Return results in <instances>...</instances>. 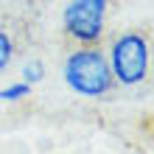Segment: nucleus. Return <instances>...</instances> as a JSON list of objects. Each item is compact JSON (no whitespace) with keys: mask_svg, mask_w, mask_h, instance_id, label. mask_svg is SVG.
Wrapping results in <instances>:
<instances>
[{"mask_svg":"<svg viewBox=\"0 0 154 154\" xmlns=\"http://www.w3.org/2000/svg\"><path fill=\"white\" fill-rule=\"evenodd\" d=\"M65 81L70 90H76L79 95L98 98L112 90V67L109 59L101 53V48L95 45H84V48L73 51L65 62Z\"/></svg>","mask_w":154,"mask_h":154,"instance_id":"obj_1","label":"nucleus"},{"mask_svg":"<svg viewBox=\"0 0 154 154\" xmlns=\"http://www.w3.org/2000/svg\"><path fill=\"white\" fill-rule=\"evenodd\" d=\"M109 67L115 81H121L126 87L140 84L149 76V62H151V51H149V37L143 31H126L112 42L109 51Z\"/></svg>","mask_w":154,"mask_h":154,"instance_id":"obj_2","label":"nucleus"},{"mask_svg":"<svg viewBox=\"0 0 154 154\" xmlns=\"http://www.w3.org/2000/svg\"><path fill=\"white\" fill-rule=\"evenodd\" d=\"M106 0H70L62 14L65 31L81 45H95L104 34Z\"/></svg>","mask_w":154,"mask_h":154,"instance_id":"obj_3","label":"nucleus"},{"mask_svg":"<svg viewBox=\"0 0 154 154\" xmlns=\"http://www.w3.org/2000/svg\"><path fill=\"white\" fill-rule=\"evenodd\" d=\"M11 53H14V45H11V37L0 28V73L8 67V62H11Z\"/></svg>","mask_w":154,"mask_h":154,"instance_id":"obj_4","label":"nucleus"},{"mask_svg":"<svg viewBox=\"0 0 154 154\" xmlns=\"http://www.w3.org/2000/svg\"><path fill=\"white\" fill-rule=\"evenodd\" d=\"M23 76H25V84H37V81L45 76V67H42V62H28V65L23 67Z\"/></svg>","mask_w":154,"mask_h":154,"instance_id":"obj_5","label":"nucleus"},{"mask_svg":"<svg viewBox=\"0 0 154 154\" xmlns=\"http://www.w3.org/2000/svg\"><path fill=\"white\" fill-rule=\"evenodd\" d=\"M28 90H31V84H14V87L0 90V98H6V101H17V98L28 95Z\"/></svg>","mask_w":154,"mask_h":154,"instance_id":"obj_6","label":"nucleus"}]
</instances>
